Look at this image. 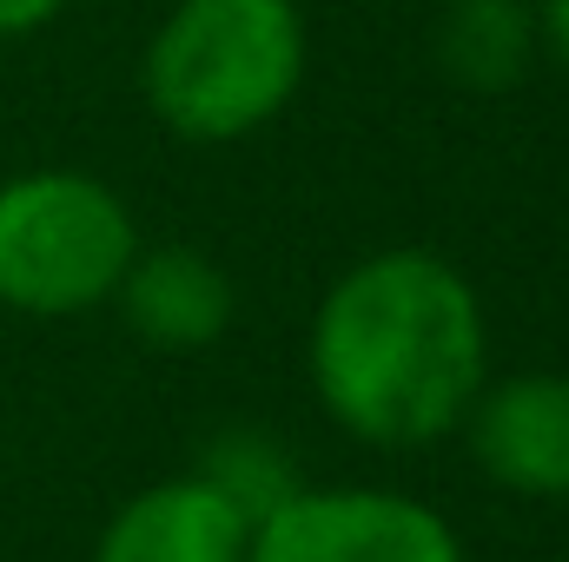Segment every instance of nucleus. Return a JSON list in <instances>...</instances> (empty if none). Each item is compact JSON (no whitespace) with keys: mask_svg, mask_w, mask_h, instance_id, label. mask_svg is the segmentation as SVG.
<instances>
[{"mask_svg":"<svg viewBox=\"0 0 569 562\" xmlns=\"http://www.w3.org/2000/svg\"><path fill=\"white\" fill-rule=\"evenodd\" d=\"M305 364L345 436L371 450H425L463 423L490 378L483 298L443 252H371L318 298Z\"/></svg>","mask_w":569,"mask_h":562,"instance_id":"f257e3e1","label":"nucleus"},{"mask_svg":"<svg viewBox=\"0 0 569 562\" xmlns=\"http://www.w3.org/2000/svg\"><path fill=\"white\" fill-rule=\"evenodd\" d=\"M305 53L298 0H179L146 40L140 87L166 133L226 145L291 107Z\"/></svg>","mask_w":569,"mask_h":562,"instance_id":"f03ea898","label":"nucleus"},{"mask_svg":"<svg viewBox=\"0 0 569 562\" xmlns=\"http://www.w3.org/2000/svg\"><path fill=\"white\" fill-rule=\"evenodd\" d=\"M140 252L127 199L67 165L0 185V304L20 318H73L107 304Z\"/></svg>","mask_w":569,"mask_h":562,"instance_id":"7ed1b4c3","label":"nucleus"},{"mask_svg":"<svg viewBox=\"0 0 569 562\" xmlns=\"http://www.w3.org/2000/svg\"><path fill=\"white\" fill-rule=\"evenodd\" d=\"M246 562H463L457 530L405 490H291L252 523Z\"/></svg>","mask_w":569,"mask_h":562,"instance_id":"20e7f679","label":"nucleus"},{"mask_svg":"<svg viewBox=\"0 0 569 562\" xmlns=\"http://www.w3.org/2000/svg\"><path fill=\"white\" fill-rule=\"evenodd\" d=\"M457 430L470 436V456L497 490L537 503L569 496V371L483 378Z\"/></svg>","mask_w":569,"mask_h":562,"instance_id":"39448f33","label":"nucleus"},{"mask_svg":"<svg viewBox=\"0 0 569 562\" xmlns=\"http://www.w3.org/2000/svg\"><path fill=\"white\" fill-rule=\"evenodd\" d=\"M252 516L206 476L146 483L100 530L93 562H246Z\"/></svg>","mask_w":569,"mask_h":562,"instance_id":"423d86ee","label":"nucleus"},{"mask_svg":"<svg viewBox=\"0 0 569 562\" xmlns=\"http://www.w3.org/2000/svg\"><path fill=\"white\" fill-rule=\"evenodd\" d=\"M113 298H120L127 324L159 351H199V344L226 338V324H232V279L199 245H152V252L140 245Z\"/></svg>","mask_w":569,"mask_h":562,"instance_id":"0eeeda50","label":"nucleus"},{"mask_svg":"<svg viewBox=\"0 0 569 562\" xmlns=\"http://www.w3.org/2000/svg\"><path fill=\"white\" fill-rule=\"evenodd\" d=\"M537 53V7L530 0H450L437 13V60L450 80L497 93L517 87Z\"/></svg>","mask_w":569,"mask_h":562,"instance_id":"6e6552de","label":"nucleus"},{"mask_svg":"<svg viewBox=\"0 0 569 562\" xmlns=\"http://www.w3.org/2000/svg\"><path fill=\"white\" fill-rule=\"evenodd\" d=\"M199 476H206V483H219V490L252 516V523H259L272 503H284V496L298 490V483H291V463H284L266 436H246V430H239V436H219Z\"/></svg>","mask_w":569,"mask_h":562,"instance_id":"1a4fd4ad","label":"nucleus"},{"mask_svg":"<svg viewBox=\"0 0 569 562\" xmlns=\"http://www.w3.org/2000/svg\"><path fill=\"white\" fill-rule=\"evenodd\" d=\"M67 0H0V40H20V33H40Z\"/></svg>","mask_w":569,"mask_h":562,"instance_id":"9d476101","label":"nucleus"},{"mask_svg":"<svg viewBox=\"0 0 569 562\" xmlns=\"http://www.w3.org/2000/svg\"><path fill=\"white\" fill-rule=\"evenodd\" d=\"M537 40L557 53V67L569 73V0H537Z\"/></svg>","mask_w":569,"mask_h":562,"instance_id":"9b49d317","label":"nucleus"}]
</instances>
